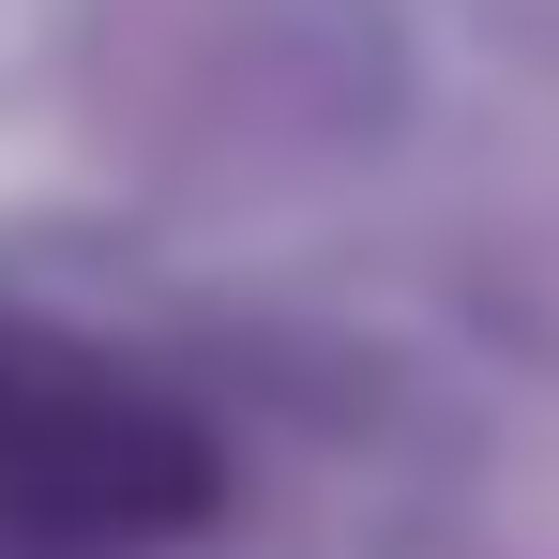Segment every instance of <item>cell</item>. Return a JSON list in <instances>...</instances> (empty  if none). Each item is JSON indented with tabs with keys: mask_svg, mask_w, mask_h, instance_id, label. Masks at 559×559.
Returning <instances> with one entry per match:
<instances>
[{
	"mask_svg": "<svg viewBox=\"0 0 559 559\" xmlns=\"http://www.w3.org/2000/svg\"><path fill=\"white\" fill-rule=\"evenodd\" d=\"M227 514V439L152 364L0 302V559H182Z\"/></svg>",
	"mask_w": 559,
	"mask_h": 559,
	"instance_id": "obj_1",
	"label": "cell"
}]
</instances>
